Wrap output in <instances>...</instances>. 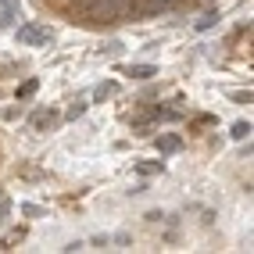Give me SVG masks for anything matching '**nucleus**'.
<instances>
[{"mask_svg": "<svg viewBox=\"0 0 254 254\" xmlns=\"http://www.w3.org/2000/svg\"><path fill=\"white\" fill-rule=\"evenodd\" d=\"M50 40H54V32L47 25H22L18 29V43H25V47H47Z\"/></svg>", "mask_w": 254, "mask_h": 254, "instance_id": "f257e3e1", "label": "nucleus"}, {"mask_svg": "<svg viewBox=\"0 0 254 254\" xmlns=\"http://www.w3.org/2000/svg\"><path fill=\"white\" fill-rule=\"evenodd\" d=\"M93 11L104 14V18H122L132 11V0H93Z\"/></svg>", "mask_w": 254, "mask_h": 254, "instance_id": "f03ea898", "label": "nucleus"}, {"mask_svg": "<svg viewBox=\"0 0 254 254\" xmlns=\"http://www.w3.org/2000/svg\"><path fill=\"white\" fill-rule=\"evenodd\" d=\"M18 18V0H0V25H14Z\"/></svg>", "mask_w": 254, "mask_h": 254, "instance_id": "7ed1b4c3", "label": "nucleus"}, {"mask_svg": "<svg viewBox=\"0 0 254 254\" xmlns=\"http://www.w3.org/2000/svg\"><path fill=\"white\" fill-rule=\"evenodd\" d=\"M172 0H140V11L143 14H154V11H161V7H168Z\"/></svg>", "mask_w": 254, "mask_h": 254, "instance_id": "20e7f679", "label": "nucleus"}, {"mask_svg": "<svg viewBox=\"0 0 254 254\" xmlns=\"http://www.w3.org/2000/svg\"><path fill=\"white\" fill-rule=\"evenodd\" d=\"M158 147L165 150V154H172V150H179V147H183V140H179V136H161V140H158Z\"/></svg>", "mask_w": 254, "mask_h": 254, "instance_id": "39448f33", "label": "nucleus"}, {"mask_svg": "<svg viewBox=\"0 0 254 254\" xmlns=\"http://www.w3.org/2000/svg\"><path fill=\"white\" fill-rule=\"evenodd\" d=\"M129 75L132 79H150L154 75V64H136V68H129Z\"/></svg>", "mask_w": 254, "mask_h": 254, "instance_id": "423d86ee", "label": "nucleus"}, {"mask_svg": "<svg viewBox=\"0 0 254 254\" xmlns=\"http://www.w3.org/2000/svg\"><path fill=\"white\" fill-rule=\"evenodd\" d=\"M136 172H140V176H154V172H161V165H147V161H140Z\"/></svg>", "mask_w": 254, "mask_h": 254, "instance_id": "0eeeda50", "label": "nucleus"}, {"mask_svg": "<svg viewBox=\"0 0 254 254\" xmlns=\"http://www.w3.org/2000/svg\"><path fill=\"white\" fill-rule=\"evenodd\" d=\"M247 132H251V122H236V126H233V136H236V140H244Z\"/></svg>", "mask_w": 254, "mask_h": 254, "instance_id": "6e6552de", "label": "nucleus"}, {"mask_svg": "<svg viewBox=\"0 0 254 254\" xmlns=\"http://www.w3.org/2000/svg\"><path fill=\"white\" fill-rule=\"evenodd\" d=\"M82 111H86V100H82V97H79V100H75V104L68 108V118H79Z\"/></svg>", "mask_w": 254, "mask_h": 254, "instance_id": "1a4fd4ad", "label": "nucleus"}, {"mask_svg": "<svg viewBox=\"0 0 254 254\" xmlns=\"http://www.w3.org/2000/svg\"><path fill=\"white\" fill-rule=\"evenodd\" d=\"M111 93H115V86H111V82H104V86H97L93 97H97V100H104V97H111Z\"/></svg>", "mask_w": 254, "mask_h": 254, "instance_id": "9d476101", "label": "nucleus"}, {"mask_svg": "<svg viewBox=\"0 0 254 254\" xmlns=\"http://www.w3.org/2000/svg\"><path fill=\"white\" fill-rule=\"evenodd\" d=\"M32 93H36V82H32V79H29V82H25V86L18 90V97H32Z\"/></svg>", "mask_w": 254, "mask_h": 254, "instance_id": "9b49d317", "label": "nucleus"}]
</instances>
